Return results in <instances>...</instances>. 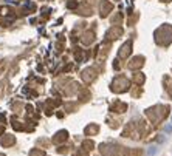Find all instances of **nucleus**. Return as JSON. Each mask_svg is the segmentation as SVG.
<instances>
[{"mask_svg":"<svg viewBox=\"0 0 172 156\" xmlns=\"http://www.w3.org/2000/svg\"><path fill=\"white\" fill-rule=\"evenodd\" d=\"M157 152H158V149H157V147H149L147 155H149V156H155V155H157Z\"/></svg>","mask_w":172,"mask_h":156,"instance_id":"f257e3e1","label":"nucleus"},{"mask_svg":"<svg viewBox=\"0 0 172 156\" xmlns=\"http://www.w3.org/2000/svg\"><path fill=\"white\" fill-rule=\"evenodd\" d=\"M165 130H166V131H168V133H169V131H172V125H168V127H166V128H165Z\"/></svg>","mask_w":172,"mask_h":156,"instance_id":"f03ea898","label":"nucleus"},{"mask_svg":"<svg viewBox=\"0 0 172 156\" xmlns=\"http://www.w3.org/2000/svg\"><path fill=\"white\" fill-rule=\"evenodd\" d=\"M171 122H172V117H171Z\"/></svg>","mask_w":172,"mask_h":156,"instance_id":"7ed1b4c3","label":"nucleus"}]
</instances>
